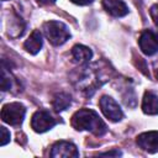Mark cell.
I'll use <instances>...</instances> for the list:
<instances>
[{
  "label": "cell",
  "mask_w": 158,
  "mask_h": 158,
  "mask_svg": "<svg viewBox=\"0 0 158 158\" xmlns=\"http://www.w3.org/2000/svg\"><path fill=\"white\" fill-rule=\"evenodd\" d=\"M138 147L148 153L158 152V131H148L137 136Z\"/></svg>",
  "instance_id": "8992f818"
},
{
  "label": "cell",
  "mask_w": 158,
  "mask_h": 158,
  "mask_svg": "<svg viewBox=\"0 0 158 158\" xmlns=\"http://www.w3.org/2000/svg\"><path fill=\"white\" fill-rule=\"evenodd\" d=\"M11 78H10V74H7L6 69L2 68V75H1V89L5 91V90H9L11 88Z\"/></svg>",
  "instance_id": "5bb4252c"
},
{
  "label": "cell",
  "mask_w": 158,
  "mask_h": 158,
  "mask_svg": "<svg viewBox=\"0 0 158 158\" xmlns=\"http://www.w3.org/2000/svg\"><path fill=\"white\" fill-rule=\"evenodd\" d=\"M151 17L153 19V21H154V23L158 26V5H153L152 7H151Z\"/></svg>",
  "instance_id": "2e32d148"
},
{
  "label": "cell",
  "mask_w": 158,
  "mask_h": 158,
  "mask_svg": "<svg viewBox=\"0 0 158 158\" xmlns=\"http://www.w3.org/2000/svg\"><path fill=\"white\" fill-rule=\"evenodd\" d=\"M72 56L75 63L78 64H86L91 57H93V52L89 47H85L83 44H77L72 48Z\"/></svg>",
  "instance_id": "7c38bea8"
},
{
  "label": "cell",
  "mask_w": 158,
  "mask_h": 158,
  "mask_svg": "<svg viewBox=\"0 0 158 158\" xmlns=\"http://www.w3.org/2000/svg\"><path fill=\"white\" fill-rule=\"evenodd\" d=\"M156 77H157V79H158V69H157V72H156Z\"/></svg>",
  "instance_id": "44dd1931"
},
{
  "label": "cell",
  "mask_w": 158,
  "mask_h": 158,
  "mask_svg": "<svg viewBox=\"0 0 158 158\" xmlns=\"http://www.w3.org/2000/svg\"><path fill=\"white\" fill-rule=\"evenodd\" d=\"M141 51L147 56H153L158 52V41L152 30H144L138 40Z\"/></svg>",
  "instance_id": "52a82bcc"
},
{
  "label": "cell",
  "mask_w": 158,
  "mask_h": 158,
  "mask_svg": "<svg viewBox=\"0 0 158 158\" xmlns=\"http://www.w3.org/2000/svg\"><path fill=\"white\" fill-rule=\"evenodd\" d=\"M2 1H6V0H2Z\"/></svg>",
  "instance_id": "7402d4cb"
},
{
  "label": "cell",
  "mask_w": 158,
  "mask_h": 158,
  "mask_svg": "<svg viewBox=\"0 0 158 158\" xmlns=\"http://www.w3.org/2000/svg\"><path fill=\"white\" fill-rule=\"evenodd\" d=\"M99 105H100V109H101L102 114L105 115V117H107L110 121L117 122V121L122 120L123 112H122L121 107L118 106V104L111 96H107V95L101 96Z\"/></svg>",
  "instance_id": "5b68a950"
},
{
  "label": "cell",
  "mask_w": 158,
  "mask_h": 158,
  "mask_svg": "<svg viewBox=\"0 0 158 158\" xmlns=\"http://www.w3.org/2000/svg\"><path fill=\"white\" fill-rule=\"evenodd\" d=\"M153 31V33H154V36H156V38H157V41H158V27L156 28V30H152Z\"/></svg>",
  "instance_id": "ffe728a7"
},
{
  "label": "cell",
  "mask_w": 158,
  "mask_h": 158,
  "mask_svg": "<svg viewBox=\"0 0 158 158\" xmlns=\"http://www.w3.org/2000/svg\"><path fill=\"white\" fill-rule=\"evenodd\" d=\"M101 156H121V152H118V151H112V152H105V153H101Z\"/></svg>",
  "instance_id": "ac0fdd59"
},
{
  "label": "cell",
  "mask_w": 158,
  "mask_h": 158,
  "mask_svg": "<svg viewBox=\"0 0 158 158\" xmlns=\"http://www.w3.org/2000/svg\"><path fill=\"white\" fill-rule=\"evenodd\" d=\"M79 152L72 142L67 141H58L52 146L51 157L53 158H68V157H78Z\"/></svg>",
  "instance_id": "ba28073f"
},
{
  "label": "cell",
  "mask_w": 158,
  "mask_h": 158,
  "mask_svg": "<svg viewBox=\"0 0 158 158\" xmlns=\"http://www.w3.org/2000/svg\"><path fill=\"white\" fill-rule=\"evenodd\" d=\"M72 126L78 131H89L100 137L106 133L107 127L101 117L90 109H80L72 116Z\"/></svg>",
  "instance_id": "6da1fadb"
},
{
  "label": "cell",
  "mask_w": 158,
  "mask_h": 158,
  "mask_svg": "<svg viewBox=\"0 0 158 158\" xmlns=\"http://www.w3.org/2000/svg\"><path fill=\"white\" fill-rule=\"evenodd\" d=\"M42 43H43V41H42V35H41V32H40L38 30H35V31L30 35V37L25 41L23 48H25L28 53H31V54H37V53L41 51V48H42Z\"/></svg>",
  "instance_id": "30bf717a"
},
{
  "label": "cell",
  "mask_w": 158,
  "mask_h": 158,
  "mask_svg": "<svg viewBox=\"0 0 158 158\" xmlns=\"http://www.w3.org/2000/svg\"><path fill=\"white\" fill-rule=\"evenodd\" d=\"M43 32L53 46L63 44L69 37V28L60 21H47L43 23Z\"/></svg>",
  "instance_id": "7a4b0ae2"
},
{
  "label": "cell",
  "mask_w": 158,
  "mask_h": 158,
  "mask_svg": "<svg viewBox=\"0 0 158 158\" xmlns=\"http://www.w3.org/2000/svg\"><path fill=\"white\" fill-rule=\"evenodd\" d=\"M40 4H42V5H51V4H53V2H56V0H37Z\"/></svg>",
  "instance_id": "d6986e66"
},
{
  "label": "cell",
  "mask_w": 158,
  "mask_h": 158,
  "mask_svg": "<svg viewBox=\"0 0 158 158\" xmlns=\"http://www.w3.org/2000/svg\"><path fill=\"white\" fill-rule=\"evenodd\" d=\"M70 1L77 5H89L93 2V0H70Z\"/></svg>",
  "instance_id": "e0dca14e"
},
{
  "label": "cell",
  "mask_w": 158,
  "mask_h": 158,
  "mask_svg": "<svg viewBox=\"0 0 158 158\" xmlns=\"http://www.w3.org/2000/svg\"><path fill=\"white\" fill-rule=\"evenodd\" d=\"M57 123L56 118L46 110H38L32 115L31 118V127L35 132L43 133L48 130H51Z\"/></svg>",
  "instance_id": "277c9868"
},
{
  "label": "cell",
  "mask_w": 158,
  "mask_h": 158,
  "mask_svg": "<svg viewBox=\"0 0 158 158\" xmlns=\"http://www.w3.org/2000/svg\"><path fill=\"white\" fill-rule=\"evenodd\" d=\"M26 107L20 102L5 104L1 109V120L11 126H20L25 118Z\"/></svg>",
  "instance_id": "3957f363"
},
{
  "label": "cell",
  "mask_w": 158,
  "mask_h": 158,
  "mask_svg": "<svg viewBox=\"0 0 158 158\" xmlns=\"http://www.w3.org/2000/svg\"><path fill=\"white\" fill-rule=\"evenodd\" d=\"M142 110L147 115L158 114V96L152 91H146L142 100Z\"/></svg>",
  "instance_id": "8fae6325"
},
{
  "label": "cell",
  "mask_w": 158,
  "mask_h": 158,
  "mask_svg": "<svg viewBox=\"0 0 158 158\" xmlns=\"http://www.w3.org/2000/svg\"><path fill=\"white\" fill-rule=\"evenodd\" d=\"M102 6L110 15L122 17L128 14V7L122 0H102Z\"/></svg>",
  "instance_id": "9c48e42d"
},
{
  "label": "cell",
  "mask_w": 158,
  "mask_h": 158,
  "mask_svg": "<svg viewBox=\"0 0 158 158\" xmlns=\"http://www.w3.org/2000/svg\"><path fill=\"white\" fill-rule=\"evenodd\" d=\"M72 102V99H70V95L65 94V93H59L57 94L54 98H53V101H52V106L53 109L59 112V111H63L65 110Z\"/></svg>",
  "instance_id": "4fadbf2b"
},
{
  "label": "cell",
  "mask_w": 158,
  "mask_h": 158,
  "mask_svg": "<svg viewBox=\"0 0 158 158\" xmlns=\"http://www.w3.org/2000/svg\"><path fill=\"white\" fill-rule=\"evenodd\" d=\"M0 132H1V141H0V144H1V146H5L6 143L10 142V132H9L7 128L4 127V126L0 127Z\"/></svg>",
  "instance_id": "9a60e30c"
}]
</instances>
